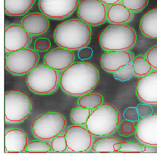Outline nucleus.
Segmentation results:
<instances>
[{
	"mask_svg": "<svg viewBox=\"0 0 157 157\" xmlns=\"http://www.w3.org/2000/svg\"><path fill=\"white\" fill-rule=\"evenodd\" d=\"M50 151H52L50 145L42 140L30 141L26 149L27 152H49Z\"/></svg>",
	"mask_w": 157,
	"mask_h": 157,
	"instance_id": "obj_27",
	"label": "nucleus"
},
{
	"mask_svg": "<svg viewBox=\"0 0 157 157\" xmlns=\"http://www.w3.org/2000/svg\"><path fill=\"white\" fill-rule=\"evenodd\" d=\"M132 11L127 8L122 3L108 6L107 19L112 24H124L132 20Z\"/></svg>",
	"mask_w": 157,
	"mask_h": 157,
	"instance_id": "obj_19",
	"label": "nucleus"
},
{
	"mask_svg": "<svg viewBox=\"0 0 157 157\" xmlns=\"http://www.w3.org/2000/svg\"><path fill=\"white\" fill-rule=\"evenodd\" d=\"M136 94L143 103L157 105V71L140 77L136 84Z\"/></svg>",
	"mask_w": 157,
	"mask_h": 157,
	"instance_id": "obj_14",
	"label": "nucleus"
},
{
	"mask_svg": "<svg viewBox=\"0 0 157 157\" xmlns=\"http://www.w3.org/2000/svg\"><path fill=\"white\" fill-rule=\"evenodd\" d=\"M142 145L134 142H121L119 151L120 152H142Z\"/></svg>",
	"mask_w": 157,
	"mask_h": 157,
	"instance_id": "obj_31",
	"label": "nucleus"
},
{
	"mask_svg": "<svg viewBox=\"0 0 157 157\" xmlns=\"http://www.w3.org/2000/svg\"><path fill=\"white\" fill-rule=\"evenodd\" d=\"M58 71L46 65L36 66L28 74L26 78L29 90L38 94L53 93L60 85Z\"/></svg>",
	"mask_w": 157,
	"mask_h": 157,
	"instance_id": "obj_6",
	"label": "nucleus"
},
{
	"mask_svg": "<svg viewBox=\"0 0 157 157\" xmlns=\"http://www.w3.org/2000/svg\"><path fill=\"white\" fill-rule=\"evenodd\" d=\"M36 0H5V12L12 16H22L28 12Z\"/></svg>",
	"mask_w": 157,
	"mask_h": 157,
	"instance_id": "obj_21",
	"label": "nucleus"
},
{
	"mask_svg": "<svg viewBox=\"0 0 157 157\" xmlns=\"http://www.w3.org/2000/svg\"><path fill=\"white\" fill-rule=\"evenodd\" d=\"M135 30L126 24H112L101 30L98 42L107 51H127L135 44Z\"/></svg>",
	"mask_w": 157,
	"mask_h": 157,
	"instance_id": "obj_3",
	"label": "nucleus"
},
{
	"mask_svg": "<svg viewBox=\"0 0 157 157\" xmlns=\"http://www.w3.org/2000/svg\"><path fill=\"white\" fill-rule=\"evenodd\" d=\"M103 102L102 95L98 93H91L82 95L78 99V105L86 109L94 110L99 107Z\"/></svg>",
	"mask_w": 157,
	"mask_h": 157,
	"instance_id": "obj_23",
	"label": "nucleus"
},
{
	"mask_svg": "<svg viewBox=\"0 0 157 157\" xmlns=\"http://www.w3.org/2000/svg\"><path fill=\"white\" fill-rule=\"evenodd\" d=\"M139 28L146 36L157 39V6L145 13L141 17Z\"/></svg>",
	"mask_w": 157,
	"mask_h": 157,
	"instance_id": "obj_20",
	"label": "nucleus"
},
{
	"mask_svg": "<svg viewBox=\"0 0 157 157\" xmlns=\"http://www.w3.org/2000/svg\"><path fill=\"white\" fill-rule=\"evenodd\" d=\"M66 124V120L62 113L50 111L35 119L32 124V132L39 140H50L62 134Z\"/></svg>",
	"mask_w": 157,
	"mask_h": 157,
	"instance_id": "obj_7",
	"label": "nucleus"
},
{
	"mask_svg": "<svg viewBox=\"0 0 157 157\" xmlns=\"http://www.w3.org/2000/svg\"><path fill=\"white\" fill-rule=\"evenodd\" d=\"M67 150L72 152L90 151L94 142L93 135L82 125H74L66 129L64 134Z\"/></svg>",
	"mask_w": 157,
	"mask_h": 157,
	"instance_id": "obj_10",
	"label": "nucleus"
},
{
	"mask_svg": "<svg viewBox=\"0 0 157 157\" xmlns=\"http://www.w3.org/2000/svg\"><path fill=\"white\" fill-rule=\"evenodd\" d=\"M135 134L141 144L157 147V114L139 119L136 124Z\"/></svg>",
	"mask_w": 157,
	"mask_h": 157,
	"instance_id": "obj_12",
	"label": "nucleus"
},
{
	"mask_svg": "<svg viewBox=\"0 0 157 157\" xmlns=\"http://www.w3.org/2000/svg\"><path fill=\"white\" fill-rule=\"evenodd\" d=\"M76 9L80 20L89 25H101L107 20V6L100 0H81Z\"/></svg>",
	"mask_w": 157,
	"mask_h": 157,
	"instance_id": "obj_9",
	"label": "nucleus"
},
{
	"mask_svg": "<svg viewBox=\"0 0 157 157\" xmlns=\"http://www.w3.org/2000/svg\"><path fill=\"white\" fill-rule=\"evenodd\" d=\"M137 111L139 116L143 118L152 114L154 112L153 107L147 103H140L136 107Z\"/></svg>",
	"mask_w": 157,
	"mask_h": 157,
	"instance_id": "obj_35",
	"label": "nucleus"
},
{
	"mask_svg": "<svg viewBox=\"0 0 157 157\" xmlns=\"http://www.w3.org/2000/svg\"><path fill=\"white\" fill-rule=\"evenodd\" d=\"M52 151L55 152H64L67 150L64 134H60L52 139L50 143Z\"/></svg>",
	"mask_w": 157,
	"mask_h": 157,
	"instance_id": "obj_29",
	"label": "nucleus"
},
{
	"mask_svg": "<svg viewBox=\"0 0 157 157\" xmlns=\"http://www.w3.org/2000/svg\"><path fill=\"white\" fill-rule=\"evenodd\" d=\"M119 132L124 136H129L134 134L136 130V125L133 122L130 121H124L120 123L119 128Z\"/></svg>",
	"mask_w": 157,
	"mask_h": 157,
	"instance_id": "obj_30",
	"label": "nucleus"
},
{
	"mask_svg": "<svg viewBox=\"0 0 157 157\" xmlns=\"http://www.w3.org/2000/svg\"><path fill=\"white\" fill-rule=\"evenodd\" d=\"M31 41V35L22 25L12 24L5 32V50L10 53L25 48Z\"/></svg>",
	"mask_w": 157,
	"mask_h": 157,
	"instance_id": "obj_13",
	"label": "nucleus"
},
{
	"mask_svg": "<svg viewBox=\"0 0 157 157\" xmlns=\"http://www.w3.org/2000/svg\"><path fill=\"white\" fill-rule=\"evenodd\" d=\"M99 69L90 62H74L62 71L60 85L63 91L73 96H82L92 91L100 79Z\"/></svg>",
	"mask_w": 157,
	"mask_h": 157,
	"instance_id": "obj_1",
	"label": "nucleus"
},
{
	"mask_svg": "<svg viewBox=\"0 0 157 157\" xmlns=\"http://www.w3.org/2000/svg\"><path fill=\"white\" fill-rule=\"evenodd\" d=\"M74 61V53L70 50L62 47L48 51L44 57L45 65L58 71L66 70Z\"/></svg>",
	"mask_w": 157,
	"mask_h": 157,
	"instance_id": "obj_16",
	"label": "nucleus"
},
{
	"mask_svg": "<svg viewBox=\"0 0 157 157\" xmlns=\"http://www.w3.org/2000/svg\"><path fill=\"white\" fill-rule=\"evenodd\" d=\"M120 144L121 142L116 138H99L94 141L92 149L94 152H117Z\"/></svg>",
	"mask_w": 157,
	"mask_h": 157,
	"instance_id": "obj_22",
	"label": "nucleus"
},
{
	"mask_svg": "<svg viewBox=\"0 0 157 157\" xmlns=\"http://www.w3.org/2000/svg\"><path fill=\"white\" fill-rule=\"evenodd\" d=\"M134 75V65L132 62L114 73V78L122 82L128 81L132 78Z\"/></svg>",
	"mask_w": 157,
	"mask_h": 157,
	"instance_id": "obj_26",
	"label": "nucleus"
},
{
	"mask_svg": "<svg viewBox=\"0 0 157 157\" xmlns=\"http://www.w3.org/2000/svg\"><path fill=\"white\" fill-rule=\"evenodd\" d=\"M122 2L132 12H138L147 6L149 0H122Z\"/></svg>",
	"mask_w": 157,
	"mask_h": 157,
	"instance_id": "obj_28",
	"label": "nucleus"
},
{
	"mask_svg": "<svg viewBox=\"0 0 157 157\" xmlns=\"http://www.w3.org/2000/svg\"><path fill=\"white\" fill-rule=\"evenodd\" d=\"M28 143L26 134L21 128H10L5 133V153L23 152L26 151Z\"/></svg>",
	"mask_w": 157,
	"mask_h": 157,
	"instance_id": "obj_17",
	"label": "nucleus"
},
{
	"mask_svg": "<svg viewBox=\"0 0 157 157\" xmlns=\"http://www.w3.org/2000/svg\"><path fill=\"white\" fill-rule=\"evenodd\" d=\"M50 41L47 38H40L34 42V49L39 52H46L50 49Z\"/></svg>",
	"mask_w": 157,
	"mask_h": 157,
	"instance_id": "obj_33",
	"label": "nucleus"
},
{
	"mask_svg": "<svg viewBox=\"0 0 157 157\" xmlns=\"http://www.w3.org/2000/svg\"><path fill=\"white\" fill-rule=\"evenodd\" d=\"M53 37L55 43L62 48L70 50H80L90 44L91 28L80 20H67L55 27Z\"/></svg>",
	"mask_w": 157,
	"mask_h": 157,
	"instance_id": "obj_2",
	"label": "nucleus"
},
{
	"mask_svg": "<svg viewBox=\"0 0 157 157\" xmlns=\"http://www.w3.org/2000/svg\"><path fill=\"white\" fill-rule=\"evenodd\" d=\"M132 63L134 65V73L136 77H144L153 71V68L143 56H139L134 58Z\"/></svg>",
	"mask_w": 157,
	"mask_h": 157,
	"instance_id": "obj_24",
	"label": "nucleus"
},
{
	"mask_svg": "<svg viewBox=\"0 0 157 157\" xmlns=\"http://www.w3.org/2000/svg\"><path fill=\"white\" fill-rule=\"evenodd\" d=\"M143 147V150L142 152H145V153H148V152H156V149H155V147H151V146H147L146 145H142Z\"/></svg>",
	"mask_w": 157,
	"mask_h": 157,
	"instance_id": "obj_37",
	"label": "nucleus"
},
{
	"mask_svg": "<svg viewBox=\"0 0 157 157\" xmlns=\"http://www.w3.org/2000/svg\"><path fill=\"white\" fill-rule=\"evenodd\" d=\"M119 124L118 110L113 105L102 103L92 110L86 126L93 136H105L115 132Z\"/></svg>",
	"mask_w": 157,
	"mask_h": 157,
	"instance_id": "obj_4",
	"label": "nucleus"
},
{
	"mask_svg": "<svg viewBox=\"0 0 157 157\" xmlns=\"http://www.w3.org/2000/svg\"><path fill=\"white\" fill-rule=\"evenodd\" d=\"M93 51L90 48L84 47L80 49L78 52V57L81 60L88 59L91 58L92 56Z\"/></svg>",
	"mask_w": 157,
	"mask_h": 157,
	"instance_id": "obj_36",
	"label": "nucleus"
},
{
	"mask_svg": "<svg viewBox=\"0 0 157 157\" xmlns=\"http://www.w3.org/2000/svg\"><path fill=\"white\" fill-rule=\"evenodd\" d=\"M39 59L37 52L24 48L6 54L5 66L9 72L17 75L28 74L36 66Z\"/></svg>",
	"mask_w": 157,
	"mask_h": 157,
	"instance_id": "obj_8",
	"label": "nucleus"
},
{
	"mask_svg": "<svg viewBox=\"0 0 157 157\" xmlns=\"http://www.w3.org/2000/svg\"><path fill=\"white\" fill-rule=\"evenodd\" d=\"M123 117L126 120L135 122L139 120L140 116L138 114L136 108L129 107L125 109L123 113Z\"/></svg>",
	"mask_w": 157,
	"mask_h": 157,
	"instance_id": "obj_34",
	"label": "nucleus"
},
{
	"mask_svg": "<svg viewBox=\"0 0 157 157\" xmlns=\"http://www.w3.org/2000/svg\"><path fill=\"white\" fill-rule=\"evenodd\" d=\"M92 110L91 109L83 108L78 105H76L71 109V120L75 124L82 126L86 124Z\"/></svg>",
	"mask_w": 157,
	"mask_h": 157,
	"instance_id": "obj_25",
	"label": "nucleus"
},
{
	"mask_svg": "<svg viewBox=\"0 0 157 157\" xmlns=\"http://www.w3.org/2000/svg\"><path fill=\"white\" fill-rule=\"evenodd\" d=\"M145 57L153 70L157 71V45L154 46L149 49Z\"/></svg>",
	"mask_w": 157,
	"mask_h": 157,
	"instance_id": "obj_32",
	"label": "nucleus"
},
{
	"mask_svg": "<svg viewBox=\"0 0 157 157\" xmlns=\"http://www.w3.org/2000/svg\"><path fill=\"white\" fill-rule=\"evenodd\" d=\"M102 2L106 5H111L117 3H120L122 0H100Z\"/></svg>",
	"mask_w": 157,
	"mask_h": 157,
	"instance_id": "obj_38",
	"label": "nucleus"
},
{
	"mask_svg": "<svg viewBox=\"0 0 157 157\" xmlns=\"http://www.w3.org/2000/svg\"><path fill=\"white\" fill-rule=\"evenodd\" d=\"M21 25L30 35L37 36L46 33L48 30L50 20L43 13H31L22 18Z\"/></svg>",
	"mask_w": 157,
	"mask_h": 157,
	"instance_id": "obj_18",
	"label": "nucleus"
},
{
	"mask_svg": "<svg viewBox=\"0 0 157 157\" xmlns=\"http://www.w3.org/2000/svg\"><path fill=\"white\" fill-rule=\"evenodd\" d=\"M134 58L129 51H107L101 56L100 64L104 71L114 73L132 62Z\"/></svg>",
	"mask_w": 157,
	"mask_h": 157,
	"instance_id": "obj_15",
	"label": "nucleus"
},
{
	"mask_svg": "<svg viewBox=\"0 0 157 157\" xmlns=\"http://www.w3.org/2000/svg\"><path fill=\"white\" fill-rule=\"evenodd\" d=\"M78 3L79 0H38V7L49 18L62 20L70 16Z\"/></svg>",
	"mask_w": 157,
	"mask_h": 157,
	"instance_id": "obj_11",
	"label": "nucleus"
},
{
	"mask_svg": "<svg viewBox=\"0 0 157 157\" xmlns=\"http://www.w3.org/2000/svg\"><path fill=\"white\" fill-rule=\"evenodd\" d=\"M32 102L28 95L19 90L7 91L5 95V121L18 124L25 121L32 110Z\"/></svg>",
	"mask_w": 157,
	"mask_h": 157,
	"instance_id": "obj_5",
	"label": "nucleus"
}]
</instances>
